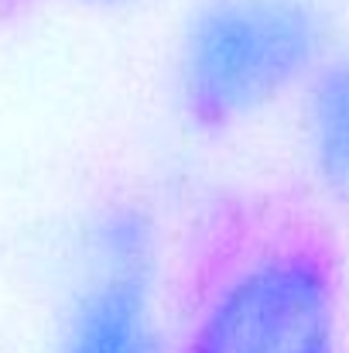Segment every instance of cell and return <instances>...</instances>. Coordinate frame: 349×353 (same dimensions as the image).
Wrapping results in <instances>:
<instances>
[{"label":"cell","instance_id":"obj_1","mask_svg":"<svg viewBox=\"0 0 349 353\" xmlns=\"http://www.w3.org/2000/svg\"><path fill=\"white\" fill-rule=\"evenodd\" d=\"M346 257L298 199L236 203L213 220L175 353H343Z\"/></svg>","mask_w":349,"mask_h":353},{"label":"cell","instance_id":"obj_2","mask_svg":"<svg viewBox=\"0 0 349 353\" xmlns=\"http://www.w3.org/2000/svg\"><path fill=\"white\" fill-rule=\"evenodd\" d=\"M329 55L315 0H202L178 45V103L195 130L216 134L281 100Z\"/></svg>","mask_w":349,"mask_h":353},{"label":"cell","instance_id":"obj_3","mask_svg":"<svg viewBox=\"0 0 349 353\" xmlns=\"http://www.w3.org/2000/svg\"><path fill=\"white\" fill-rule=\"evenodd\" d=\"M154 230L137 210H114L93 236V261L59 353H161L154 319Z\"/></svg>","mask_w":349,"mask_h":353},{"label":"cell","instance_id":"obj_4","mask_svg":"<svg viewBox=\"0 0 349 353\" xmlns=\"http://www.w3.org/2000/svg\"><path fill=\"white\" fill-rule=\"evenodd\" d=\"M305 137L319 189L349 206V55H326L305 79Z\"/></svg>","mask_w":349,"mask_h":353}]
</instances>
